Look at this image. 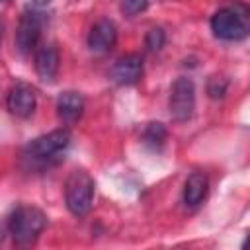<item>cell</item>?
<instances>
[{
    "label": "cell",
    "mask_w": 250,
    "mask_h": 250,
    "mask_svg": "<svg viewBox=\"0 0 250 250\" xmlns=\"http://www.w3.org/2000/svg\"><path fill=\"white\" fill-rule=\"evenodd\" d=\"M211 31L223 41H240L250 31V10L242 2L217 10L211 18Z\"/></svg>",
    "instance_id": "6da1fadb"
},
{
    "label": "cell",
    "mask_w": 250,
    "mask_h": 250,
    "mask_svg": "<svg viewBox=\"0 0 250 250\" xmlns=\"http://www.w3.org/2000/svg\"><path fill=\"white\" fill-rule=\"evenodd\" d=\"M47 225V217L33 205H20L8 219V230L18 246H29Z\"/></svg>",
    "instance_id": "7a4b0ae2"
},
{
    "label": "cell",
    "mask_w": 250,
    "mask_h": 250,
    "mask_svg": "<svg viewBox=\"0 0 250 250\" xmlns=\"http://www.w3.org/2000/svg\"><path fill=\"white\" fill-rule=\"evenodd\" d=\"M94 191H96L94 178L86 170L74 168L66 176V182H64V203H66V209L76 217L86 215L92 209Z\"/></svg>",
    "instance_id": "3957f363"
},
{
    "label": "cell",
    "mask_w": 250,
    "mask_h": 250,
    "mask_svg": "<svg viewBox=\"0 0 250 250\" xmlns=\"http://www.w3.org/2000/svg\"><path fill=\"white\" fill-rule=\"evenodd\" d=\"M68 143H70L68 129H55L51 133H45V135L33 139L25 146V156L31 160H37V162H49V160L57 158L61 152H64Z\"/></svg>",
    "instance_id": "277c9868"
},
{
    "label": "cell",
    "mask_w": 250,
    "mask_h": 250,
    "mask_svg": "<svg viewBox=\"0 0 250 250\" xmlns=\"http://www.w3.org/2000/svg\"><path fill=\"white\" fill-rule=\"evenodd\" d=\"M168 109L174 121H188L195 109V86L189 78L180 76L170 88Z\"/></svg>",
    "instance_id": "5b68a950"
},
{
    "label": "cell",
    "mask_w": 250,
    "mask_h": 250,
    "mask_svg": "<svg viewBox=\"0 0 250 250\" xmlns=\"http://www.w3.org/2000/svg\"><path fill=\"white\" fill-rule=\"evenodd\" d=\"M6 107L12 115L27 119L35 107H37V94L35 90L25 84V82H16L10 90H8V98H6Z\"/></svg>",
    "instance_id": "8992f818"
},
{
    "label": "cell",
    "mask_w": 250,
    "mask_h": 250,
    "mask_svg": "<svg viewBox=\"0 0 250 250\" xmlns=\"http://www.w3.org/2000/svg\"><path fill=\"white\" fill-rule=\"evenodd\" d=\"M41 35V18L37 12H25L20 18L18 29H16V47L20 53L27 55L35 51Z\"/></svg>",
    "instance_id": "52a82bcc"
},
{
    "label": "cell",
    "mask_w": 250,
    "mask_h": 250,
    "mask_svg": "<svg viewBox=\"0 0 250 250\" xmlns=\"http://www.w3.org/2000/svg\"><path fill=\"white\" fill-rule=\"evenodd\" d=\"M35 70L43 82H53L59 72V51L53 43H37L33 51Z\"/></svg>",
    "instance_id": "ba28073f"
},
{
    "label": "cell",
    "mask_w": 250,
    "mask_h": 250,
    "mask_svg": "<svg viewBox=\"0 0 250 250\" xmlns=\"http://www.w3.org/2000/svg\"><path fill=\"white\" fill-rule=\"evenodd\" d=\"M141 76H143V59L135 53L117 59L111 68V80L119 86H131L139 82Z\"/></svg>",
    "instance_id": "9c48e42d"
},
{
    "label": "cell",
    "mask_w": 250,
    "mask_h": 250,
    "mask_svg": "<svg viewBox=\"0 0 250 250\" xmlns=\"http://www.w3.org/2000/svg\"><path fill=\"white\" fill-rule=\"evenodd\" d=\"M117 41V29L111 20H100L88 33V47L94 53H107Z\"/></svg>",
    "instance_id": "30bf717a"
},
{
    "label": "cell",
    "mask_w": 250,
    "mask_h": 250,
    "mask_svg": "<svg viewBox=\"0 0 250 250\" xmlns=\"http://www.w3.org/2000/svg\"><path fill=\"white\" fill-rule=\"evenodd\" d=\"M84 113V98L78 92H62L57 100V115L59 121L66 127L74 125Z\"/></svg>",
    "instance_id": "8fae6325"
},
{
    "label": "cell",
    "mask_w": 250,
    "mask_h": 250,
    "mask_svg": "<svg viewBox=\"0 0 250 250\" xmlns=\"http://www.w3.org/2000/svg\"><path fill=\"white\" fill-rule=\"evenodd\" d=\"M209 191V180L203 172H193L188 176L184 186V203L188 207H197Z\"/></svg>",
    "instance_id": "7c38bea8"
},
{
    "label": "cell",
    "mask_w": 250,
    "mask_h": 250,
    "mask_svg": "<svg viewBox=\"0 0 250 250\" xmlns=\"http://www.w3.org/2000/svg\"><path fill=\"white\" fill-rule=\"evenodd\" d=\"M143 139L152 148H160L166 141V127L162 123H148L145 133H143Z\"/></svg>",
    "instance_id": "4fadbf2b"
},
{
    "label": "cell",
    "mask_w": 250,
    "mask_h": 250,
    "mask_svg": "<svg viewBox=\"0 0 250 250\" xmlns=\"http://www.w3.org/2000/svg\"><path fill=\"white\" fill-rule=\"evenodd\" d=\"M166 43V33L162 27H150L146 31V37H145V45L150 53H158Z\"/></svg>",
    "instance_id": "5bb4252c"
},
{
    "label": "cell",
    "mask_w": 250,
    "mask_h": 250,
    "mask_svg": "<svg viewBox=\"0 0 250 250\" xmlns=\"http://www.w3.org/2000/svg\"><path fill=\"white\" fill-rule=\"evenodd\" d=\"M146 6H148V0H121V12L129 18L145 12Z\"/></svg>",
    "instance_id": "9a60e30c"
},
{
    "label": "cell",
    "mask_w": 250,
    "mask_h": 250,
    "mask_svg": "<svg viewBox=\"0 0 250 250\" xmlns=\"http://www.w3.org/2000/svg\"><path fill=\"white\" fill-rule=\"evenodd\" d=\"M227 80L225 78H219V76H213L211 80H209V86H207V92H209V96L213 98V100H219V98H223L225 96V92H227Z\"/></svg>",
    "instance_id": "2e32d148"
},
{
    "label": "cell",
    "mask_w": 250,
    "mask_h": 250,
    "mask_svg": "<svg viewBox=\"0 0 250 250\" xmlns=\"http://www.w3.org/2000/svg\"><path fill=\"white\" fill-rule=\"evenodd\" d=\"M51 0H31V4L35 6V8H43V6H47Z\"/></svg>",
    "instance_id": "e0dca14e"
},
{
    "label": "cell",
    "mask_w": 250,
    "mask_h": 250,
    "mask_svg": "<svg viewBox=\"0 0 250 250\" xmlns=\"http://www.w3.org/2000/svg\"><path fill=\"white\" fill-rule=\"evenodd\" d=\"M2 33H4V21H2V18H0V41H2Z\"/></svg>",
    "instance_id": "ac0fdd59"
},
{
    "label": "cell",
    "mask_w": 250,
    "mask_h": 250,
    "mask_svg": "<svg viewBox=\"0 0 250 250\" xmlns=\"http://www.w3.org/2000/svg\"><path fill=\"white\" fill-rule=\"evenodd\" d=\"M0 2H6V0H0Z\"/></svg>",
    "instance_id": "d6986e66"
}]
</instances>
